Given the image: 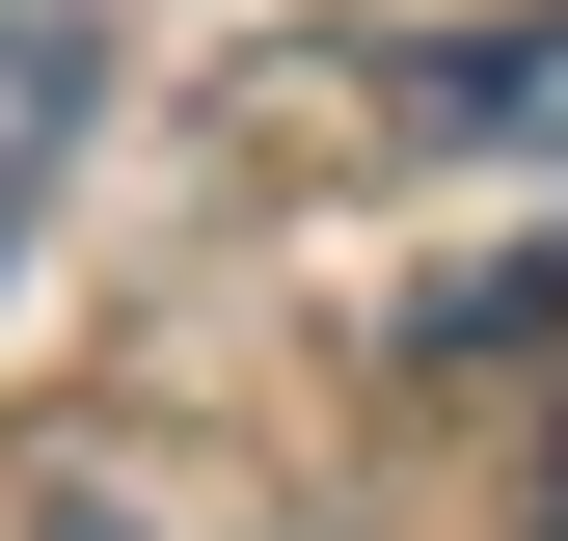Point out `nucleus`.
I'll use <instances>...</instances> for the list:
<instances>
[{
    "mask_svg": "<svg viewBox=\"0 0 568 541\" xmlns=\"http://www.w3.org/2000/svg\"><path fill=\"white\" fill-rule=\"evenodd\" d=\"M406 135H460V163H568V0H487V28H406L379 54Z\"/></svg>",
    "mask_w": 568,
    "mask_h": 541,
    "instance_id": "1",
    "label": "nucleus"
},
{
    "mask_svg": "<svg viewBox=\"0 0 568 541\" xmlns=\"http://www.w3.org/2000/svg\"><path fill=\"white\" fill-rule=\"evenodd\" d=\"M541 541H568V433H541Z\"/></svg>",
    "mask_w": 568,
    "mask_h": 541,
    "instance_id": "4",
    "label": "nucleus"
},
{
    "mask_svg": "<svg viewBox=\"0 0 568 541\" xmlns=\"http://www.w3.org/2000/svg\"><path fill=\"white\" fill-rule=\"evenodd\" d=\"M515 325H568V244H515V270H434V298H406V353H515Z\"/></svg>",
    "mask_w": 568,
    "mask_h": 541,
    "instance_id": "3",
    "label": "nucleus"
},
{
    "mask_svg": "<svg viewBox=\"0 0 568 541\" xmlns=\"http://www.w3.org/2000/svg\"><path fill=\"white\" fill-rule=\"evenodd\" d=\"M54 541H135V514H54Z\"/></svg>",
    "mask_w": 568,
    "mask_h": 541,
    "instance_id": "5",
    "label": "nucleus"
},
{
    "mask_svg": "<svg viewBox=\"0 0 568 541\" xmlns=\"http://www.w3.org/2000/svg\"><path fill=\"white\" fill-rule=\"evenodd\" d=\"M82 109H109V0H0V270H28V190L82 163Z\"/></svg>",
    "mask_w": 568,
    "mask_h": 541,
    "instance_id": "2",
    "label": "nucleus"
}]
</instances>
